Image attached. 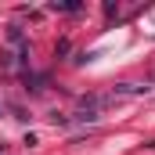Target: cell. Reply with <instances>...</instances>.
I'll return each mask as SVG.
<instances>
[{"instance_id": "1", "label": "cell", "mask_w": 155, "mask_h": 155, "mask_svg": "<svg viewBox=\"0 0 155 155\" xmlns=\"http://www.w3.org/2000/svg\"><path fill=\"white\" fill-rule=\"evenodd\" d=\"M7 40L18 43V47H29V43H25V33H22V25H7Z\"/></svg>"}, {"instance_id": "2", "label": "cell", "mask_w": 155, "mask_h": 155, "mask_svg": "<svg viewBox=\"0 0 155 155\" xmlns=\"http://www.w3.org/2000/svg\"><path fill=\"white\" fill-rule=\"evenodd\" d=\"M54 11H69V15H76L79 4H54Z\"/></svg>"}, {"instance_id": "3", "label": "cell", "mask_w": 155, "mask_h": 155, "mask_svg": "<svg viewBox=\"0 0 155 155\" xmlns=\"http://www.w3.org/2000/svg\"><path fill=\"white\" fill-rule=\"evenodd\" d=\"M0 152H4V144H0Z\"/></svg>"}]
</instances>
